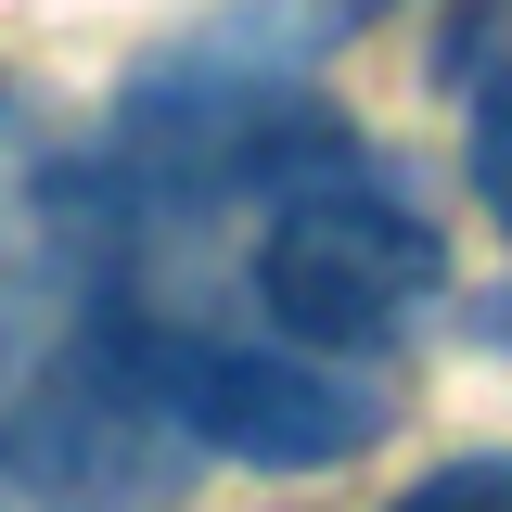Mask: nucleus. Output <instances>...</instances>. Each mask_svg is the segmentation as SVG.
<instances>
[{
  "label": "nucleus",
  "instance_id": "obj_6",
  "mask_svg": "<svg viewBox=\"0 0 512 512\" xmlns=\"http://www.w3.org/2000/svg\"><path fill=\"white\" fill-rule=\"evenodd\" d=\"M0 128H13V90H0Z\"/></svg>",
  "mask_w": 512,
  "mask_h": 512
},
{
  "label": "nucleus",
  "instance_id": "obj_5",
  "mask_svg": "<svg viewBox=\"0 0 512 512\" xmlns=\"http://www.w3.org/2000/svg\"><path fill=\"white\" fill-rule=\"evenodd\" d=\"M461 154H474V192H487V218L512 231V77H487V90H474V141H461Z\"/></svg>",
  "mask_w": 512,
  "mask_h": 512
},
{
  "label": "nucleus",
  "instance_id": "obj_1",
  "mask_svg": "<svg viewBox=\"0 0 512 512\" xmlns=\"http://www.w3.org/2000/svg\"><path fill=\"white\" fill-rule=\"evenodd\" d=\"M116 359L141 372V397L167 410V436L192 461H231V474H333L384 436V384L346 372L333 346H295V333H192V320L154 308H103Z\"/></svg>",
  "mask_w": 512,
  "mask_h": 512
},
{
  "label": "nucleus",
  "instance_id": "obj_4",
  "mask_svg": "<svg viewBox=\"0 0 512 512\" xmlns=\"http://www.w3.org/2000/svg\"><path fill=\"white\" fill-rule=\"evenodd\" d=\"M384 512H512V448H461L436 474H410Z\"/></svg>",
  "mask_w": 512,
  "mask_h": 512
},
{
  "label": "nucleus",
  "instance_id": "obj_3",
  "mask_svg": "<svg viewBox=\"0 0 512 512\" xmlns=\"http://www.w3.org/2000/svg\"><path fill=\"white\" fill-rule=\"evenodd\" d=\"M180 474H192V448L167 436V410L141 397V372L116 359L103 320L77 346H52L39 384L0 410V500H26V512H154Z\"/></svg>",
  "mask_w": 512,
  "mask_h": 512
},
{
  "label": "nucleus",
  "instance_id": "obj_2",
  "mask_svg": "<svg viewBox=\"0 0 512 512\" xmlns=\"http://www.w3.org/2000/svg\"><path fill=\"white\" fill-rule=\"evenodd\" d=\"M423 295H436V218L384 167H359L346 141L295 154L256 192V308H269V333L372 359L423 320Z\"/></svg>",
  "mask_w": 512,
  "mask_h": 512
}]
</instances>
